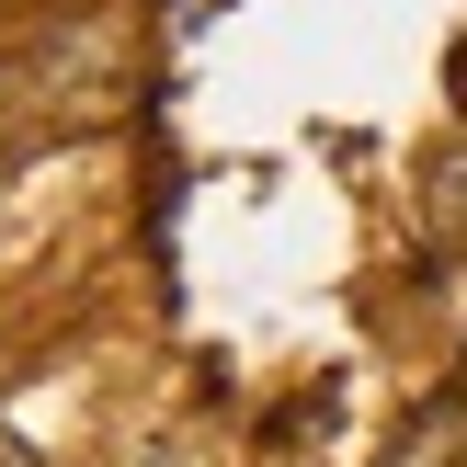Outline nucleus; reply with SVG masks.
<instances>
[{
  "mask_svg": "<svg viewBox=\"0 0 467 467\" xmlns=\"http://www.w3.org/2000/svg\"><path fill=\"white\" fill-rule=\"evenodd\" d=\"M0 467H35V456H23V445H12V433H0Z\"/></svg>",
  "mask_w": 467,
  "mask_h": 467,
  "instance_id": "1",
  "label": "nucleus"
}]
</instances>
